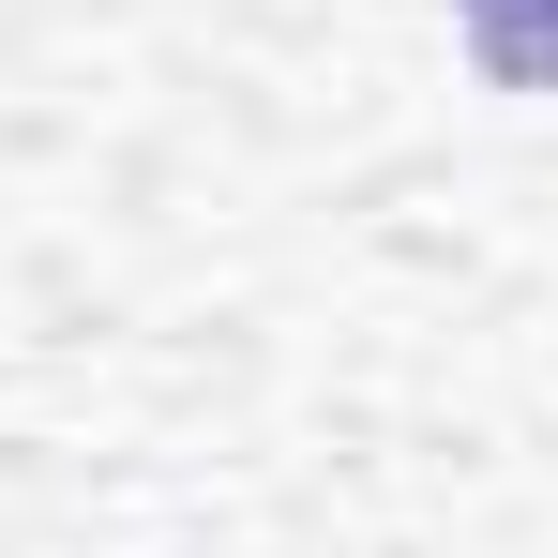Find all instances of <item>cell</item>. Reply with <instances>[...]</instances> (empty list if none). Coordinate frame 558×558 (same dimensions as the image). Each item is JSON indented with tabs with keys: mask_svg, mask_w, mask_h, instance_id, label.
Returning a JSON list of instances; mask_svg holds the SVG:
<instances>
[{
	"mask_svg": "<svg viewBox=\"0 0 558 558\" xmlns=\"http://www.w3.org/2000/svg\"><path fill=\"white\" fill-rule=\"evenodd\" d=\"M498 92H558V0H453Z\"/></svg>",
	"mask_w": 558,
	"mask_h": 558,
	"instance_id": "1",
	"label": "cell"
}]
</instances>
